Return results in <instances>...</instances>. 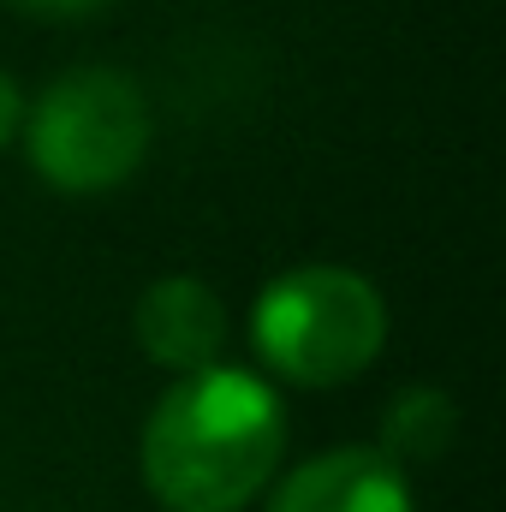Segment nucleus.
<instances>
[{
  "label": "nucleus",
  "mask_w": 506,
  "mask_h": 512,
  "mask_svg": "<svg viewBox=\"0 0 506 512\" xmlns=\"http://www.w3.org/2000/svg\"><path fill=\"white\" fill-rule=\"evenodd\" d=\"M286 447L280 393L233 364L185 370L143 423V483L167 512H245Z\"/></svg>",
  "instance_id": "obj_1"
},
{
  "label": "nucleus",
  "mask_w": 506,
  "mask_h": 512,
  "mask_svg": "<svg viewBox=\"0 0 506 512\" xmlns=\"http://www.w3.org/2000/svg\"><path fill=\"white\" fill-rule=\"evenodd\" d=\"M256 358L292 387H340L387 346V304L358 268L310 262L262 286L251 310Z\"/></svg>",
  "instance_id": "obj_2"
},
{
  "label": "nucleus",
  "mask_w": 506,
  "mask_h": 512,
  "mask_svg": "<svg viewBox=\"0 0 506 512\" xmlns=\"http://www.w3.org/2000/svg\"><path fill=\"white\" fill-rule=\"evenodd\" d=\"M18 131H24L30 167L54 191L102 197L143 167L155 126H149V102H143L137 78L114 72V66H78V72H60L36 96L30 126Z\"/></svg>",
  "instance_id": "obj_3"
},
{
  "label": "nucleus",
  "mask_w": 506,
  "mask_h": 512,
  "mask_svg": "<svg viewBox=\"0 0 506 512\" xmlns=\"http://www.w3.org/2000/svg\"><path fill=\"white\" fill-rule=\"evenodd\" d=\"M131 328H137V346L149 352V364L185 376V370H203V364H221V346H227V304L209 280L197 274H167L155 280L137 310H131Z\"/></svg>",
  "instance_id": "obj_4"
},
{
  "label": "nucleus",
  "mask_w": 506,
  "mask_h": 512,
  "mask_svg": "<svg viewBox=\"0 0 506 512\" xmlns=\"http://www.w3.org/2000/svg\"><path fill=\"white\" fill-rule=\"evenodd\" d=\"M268 512H417L411 477L381 447H334L310 465H298Z\"/></svg>",
  "instance_id": "obj_5"
},
{
  "label": "nucleus",
  "mask_w": 506,
  "mask_h": 512,
  "mask_svg": "<svg viewBox=\"0 0 506 512\" xmlns=\"http://www.w3.org/2000/svg\"><path fill=\"white\" fill-rule=\"evenodd\" d=\"M453 423H459V411L447 405V393H435V387H411V393H399V399L387 405L381 453H387L399 471L429 465V459H441V453H447Z\"/></svg>",
  "instance_id": "obj_6"
},
{
  "label": "nucleus",
  "mask_w": 506,
  "mask_h": 512,
  "mask_svg": "<svg viewBox=\"0 0 506 512\" xmlns=\"http://www.w3.org/2000/svg\"><path fill=\"white\" fill-rule=\"evenodd\" d=\"M12 6L30 12V18H96V12H108L120 0H12Z\"/></svg>",
  "instance_id": "obj_7"
},
{
  "label": "nucleus",
  "mask_w": 506,
  "mask_h": 512,
  "mask_svg": "<svg viewBox=\"0 0 506 512\" xmlns=\"http://www.w3.org/2000/svg\"><path fill=\"white\" fill-rule=\"evenodd\" d=\"M18 126H24V90L12 72H0V149L18 137Z\"/></svg>",
  "instance_id": "obj_8"
}]
</instances>
